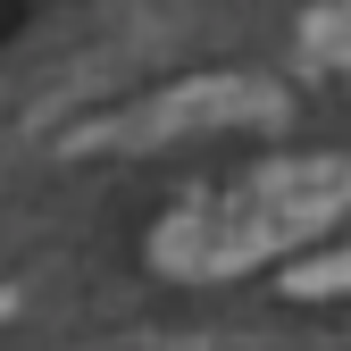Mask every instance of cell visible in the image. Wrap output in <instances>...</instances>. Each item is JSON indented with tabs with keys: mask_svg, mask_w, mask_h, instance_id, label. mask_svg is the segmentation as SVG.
Here are the masks:
<instances>
[{
	"mask_svg": "<svg viewBox=\"0 0 351 351\" xmlns=\"http://www.w3.org/2000/svg\"><path fill=\"white\" fill-rule=\"evenodd\" d=\"M343 209H351L343 159H285V167H259L234 193H201L184 217H167L151 259L176 276H234V268H259L293 243H318Z\"/></svg>",
	"mask_w": 351,
	"mask_h": 351,
	"instance_id": "1",
	"label": "cell"
},
{
	"mask_svg": "<svg viewBox=\"0 0 351 351\" xmlns=\"http://www.w3.org/2000/svg\"><path fill=\"white\" fill-rule=\"evenodd\" d=\"M276 109H285V101H276L268 75H201V84H184V93L151 101L143 117L101 125L93 143L134 151V143H176V134H226V125H259V117H276Z\"/></svg>",
	"mask_w": 351,
	"mask_h": 351,
	"instance_id": "2",
	"label": "cell"
},
{
	"mask_svg": "<svg viewBox=\"0 0 351 351\" xmlns=\"http://www.w3.org/2000/svg\"><path fill=\"white\" fill-rule=\"evenodd\" d=\"M351 285V259H318V268H293V293H335Z\"/></svg>",
	"mask_w": 351,
	"mask_h": 351,
	"instance_id": "3",
	"label": "cell"
}]
</instances>
